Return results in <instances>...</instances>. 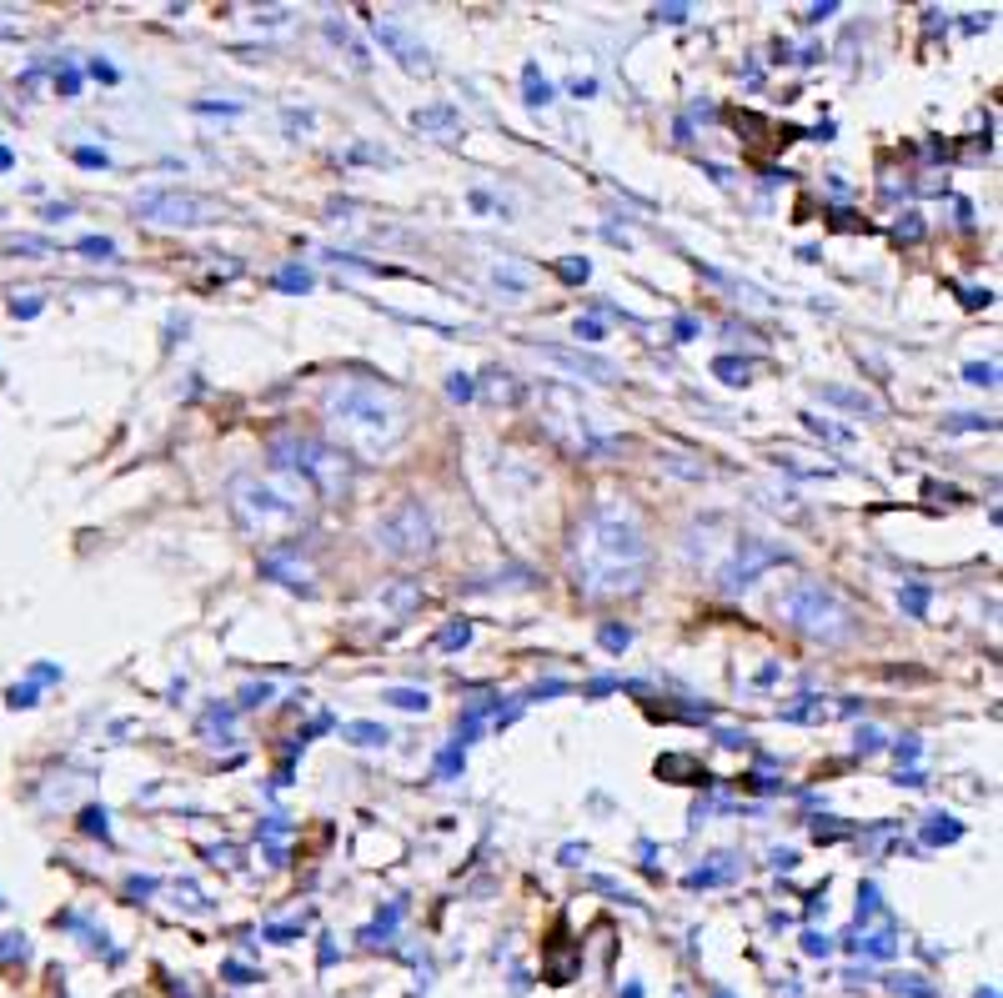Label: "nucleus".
<instances>
[{
  "mask_svg": "<svg viewBox=\"0 0 1003 998\" xmlns=\"http://www.w3.org/2000/svg\"><path fill=\"white\" fill-rule=\"evenodd\" d=\"M567 562H572V587L587 602H617V597H632L647 587L652 542H647V532L627 502L602 497L572 527Z\"/></svg>",
  "mask_w": 1003,
  "mask_h": 998,
  "instance_id": "f257e3e1",
  "label": "nucleus"
},
{
  "mask_svg": "<svg viewBox=\"0 0 1003 998\" xmlns=\"http://www.w3.org/2000/svg\"><path fill=\"white\" fill-rule=\"evenodd\" d=\"M321 422L331 447L352 457H387L412 427L407 397L377 377H337L321 392Z\"/></svg>",
  "mask_w": 1003,
  "mask_h": 998,
  "instance_id": "f03ea898",
  "label": "nucleus"
},
{
  "mask_svg": "<svg viewBox=\"0 0 1003 998\" xmlns=\"http://www.w3.org/2000/svg\"><path fill=\"white\" fill-rule=\"evenodd\" d=\"M226 497H231V517L261 542H286V537H301L311 527L316 497L286 472H266V477L241 472V477H231Z\"/></svg>",
  "mask_w": 1003,
  "mask_h": 998,
  "instance_id": "7ed1b4c3",
  "label": "nucleus"
},
{
  "mask_svg": "<svg viewBox=\"0 0 1003 998\" xmlns=\"http://www.w3.org/2000/svg\"><path fill=\"white\" fill-rule=\"evenodd\" d=\"M271 457V472H286L296 477L316 502H342L352 497V482H357V467L347 452H337L331 442H316V437H301V432H286L266 447Z\"/></svg>",
  "mask_w": 1003,
  "mask_h": 998,
  "instance_id": "20e7f679",
  "label": "nucleus"
},
{
  "mask_svg": "<svg viewBox=\"0 0 1003 998\" xmlns=\"http://www.w3.org/2000/svg\"><path fill=\"white\" fill-rule=\"evenodd\" d=\"M778 612H783V622L793 627V632H803V637H813V642H848L853 632H858V617H853V607L833 592V587H823V582H813V577H793L788 582V592L778 597Z\"/></svg>",
  "mask_w": 1003,
  "mask_h": 998,
  "instance_id": "39448f33",
  "label": "nucleus"
},
{
  "mask_svg": "<svg viewBox=\"0 0 1003 998\" xmlns=\"http://www.w3.org/2000/svg\"><path fill=\"white\" fill-rule=\"evenodd\" d=\"M537 422L547 427V437H557L562 447H572V452H582V457H602V452H617L622 442L617 437H607L602 427H597V417L582 407V397H572L567 387H542L537 392Z\"/></svg>",
  "mask_w": 1003,
  "mask_h": 998,
  "instance_id": "423d86ee",
  "label": "nucleus"
},
{
  "mask_svg": "<svg viewBox=\"0 0 1003 998\" xmlns=\"http://www.w3.org/2000/svg\"><path fill=\"white\" fill-rule=\"evenodd\" d=\"M377 547L397 562H417L437 547V527H432V512L417 502V497H402L392 512L377 517Z\"/></svg>",
  "mask_w": 1003,
  "mask_h": 998,
  "instance_id": "0eeeda50",
  "label": "nucleus"
},
{
  "mask_svg": "<svg viewBox=\"0 0 1003 998\" xmlns=\"http://www.w3.org/2000/svg\"><path fill=\"white\" fill-rule=\"evenodd\" d=\"M788 562V547H778V542H768V537H758V532H738L733 542H728V557L718 562V582L728 587V592H743V587H753L768 567H783Z\"/></svg>",
  "mask_w": 1003,
  "mask_h": 998,
  "instance_id": "6e6552de",
  "label": "nucleus"
},
{
  "mask_svg": "<svg viewBox=\"0 0 1003 998\" xmlns=\"http://www.w3.org/2000/svg\"><path fill=\"white\" fill-rule=\"evenodd\" d=\"M136 211H141L146 221H156V226H206V221H221V206H216L211 196L176 191V186L146 191V196L136 201Z\"/></svg>",
  "mask_w": 1003,
  "mask_h": 998,
  "instance_id": "1a4fd4ad",
  "label": "nucleus"
},
{
  "mask_svg": "<svg viewBox=\"0 0 1003 998\" xmlns=\"http://www.w3.org/2000/svg\"><path fill=\"white\" fill-rule=\"evenodd\" d=\"M542 362H552L557 372H567V377H582V382H617V367L607 362V357H592V352H572V347H532Z\"/></svg>",
  "mask_w": 1003,
  "mask_h": 998,
  "instance_id": "9d476101",
  "label": "nucleus"
},
{
  "mask_svg": "<svg viewBox=\"0 0 1003 998\" xmlns=\"http://www.w3.org/2000/svg\"><path fill=\"white\" fill-rule=\"evenodd\" d=\"M377 36H382V46H387V51H392V56H397L407 71H417V76H427V71H432L427 51H422V46H417V41H412V36L397 26V21H377Z\"/></svg>",
  "mask_w": 1003,
  "mask_h": 998,
  "instance_id": "9b49d317",
  "label": "nucleus"
},
{
  "mask_svg": "<svg viewBox=\"0 0 1003 998\" xmlns=\"http://www.w3.org/2000/svg\"><path fill=\"white\" fill-rule=\"evenodd\" d=\"M848 713H858V698H848V703H828V698L808 693V698H798V703L783 708V723H828V718H848Z\"/></svg>",
  "mask_w": 1003,
  "mask_h": 998,
  "instance_id": "f8f14e48",
  "label": "nucleus"
},
{
  "mask_svg": "<svg viewBox=\"0 0 1003 998\" xmlns=\"http://www.w3.org/2000/svg\"><path fill=\"white\" fill-rule=\"evenodd\" d=\"M261 577H271V582H286V587H301V592H311V567L306 562H291V557H281V552H271L266 562H261Z\"/></svg>",
  "mask_w": 1003,
  "mask_h": 998,
  "instance_id": "ddd939ff",
  "label": "nucleus"
},
{
  "mask_svg": "<svg viewBox=\"0 0 1003 998\" xmlns=\"http://www.w3.org/2000/svg\"><path fill=\"white\" fill-rule=\"evenodd\" d=\"M738 873H743V863H738L733 853H718V863L688 873V888H713V883H728V878H738Z\"/></svg>",
  "mask_w": 1003,
  "mask_h": 998,
  "instance_id": "4468645a",
  "label": "nucleus"
},
{
  "mask_svg": "<svg viewBox=\"0 0 1003 998\" xmlns=\"http://www.w3.org/2000/svg\"><path fill=\"white\" fill-rule=\"evenodd\" d=\"M678 773H688V783H713V773L698 768L688 753H667V758H657V778H673V783H678Z\"/></svg>",
  "mask_w": 1003,
  "mask_h": 998,
  "instance_id": "2eb2a0df",
  "label": "nucleus"
},
{
  "mask_svg": "<svg viewBox=\"0 0 1003 998\" xmlns=\"http://www.w3.org/2000/svg\"><path fill=\"white\" fill-rule=\"evenodd\" d=\"M818 397H823V402H833V407H848V412H858V417H878V402H873L868 392H848V387H818Z\"/></svg>",
  "mask_w": 1003,
  "mask_h": 998,
  "instance_id": "dca6fc26",
  "label": "nucleus"
},
{
  "mask_svg": "<svg viewBox=\"0 0 1003 998\" xmlns=\"http://www.w3.org/2000/svg\"><path fill=\"white\" fill-rule=\"evenodd\" d=\"M342 738L357 743V748H387V743H392V733H387L382 723H347Z\"/></svg>",
  "mask_w": 1003,
  "mask_h": 998,
  "instance_id": "f3484780",
  "label": "nucleus"
},
{
  "mask_svg": "<svg viewBox=\"0 0 1003 998\" xmlns=\"http://www.w3.org/2000/svg\"><path fill=\"white\" fill-rule=\"evenodd\" d=\"M382 703H392V708H402V713H427V708H432L427 688H387Z\"/></svg>",
  "mask_w": 1003,
  "mask_h": 998,
  "instance_id": "a211bd4d",
  "label": "nucleus"
},
{
  "mask_svg": "<svg viewBox=\"0 0 1003 998\" xmlns=\"http://www.w3.org/2000/svg\"><path fill=\"white\" fill-rule=\"evenodd\" d=\"M958 838H963V823H958V818L933 813V818L923 823V843H933V848H938V843H958Z\"/></svg>",
  "mask_w": 1003,
  "mask_h": 998,
  "instance_id": "6ab92c4d",
  "label": "nucleus"
},
{
  "mask_svg": "<svg viewBox=\"0 0 1003 998\" xmlns=\"http://www.w3.org/2000/svg\"><path fill=\"white\" fill-rule=\"evenodd\" d=\"M748 372H753V362H743V357H718V362H713V377L728 382V387H743Z\"/></svg>",
  "mask_w": 1003,
  "mask_h": 998,
  "instance_id": "aec40b11",
  "label": "nucleus"
},
{
  "mask_svg": "<svg viewBox=\"0 0 1003 998\" xmlns=\"http://www.w3.org/2000/svg\"><path fill=\"white\" fill-rule=\"evenodd\" d=\"M883 748H888V733H883V728H868V723H863V728L853 733V753H858V758H873V753H883Z\"/></svg>",
  "mask_w": 1003,
  "mask_h": 998,
  "instance_id": "412c9836",
  "label": "nucleus"
},
{
  "mask_svg": "<svg viewBox=\"0 0 1003 998\" xmlns=\"http://www.w3.org/2000/svg\"><path fill=\"white\" fill-rule=\"evenodd\" d=\"M492 281L507 286V291H527V266H517V261H497V266H492Z\"/></svg>",
  "mask_w": 1003,
  "mask_h": 998,
  "instance_id": "4be33fe9",
  "label": "nucleus"
},
{
  "mask_svg": "<svg viewBox=\"0 0 1003 998\" xmlns=\"http://www.w3.org/2000/svg\"><path fill=\"white\" fill-rule=\"evenodd\" d=\"M467 642H472V622H462V617L447 622V627L437 632V647H442V652H457V647H467Z\"/></svg>",
  "mask_w": 1003,
  "mask_h": 998,
  "instance_id": "5701e85b",
  "label": "nucleus"
},
{
  "mask_svg": "<svg viewBox=\"0 0 1003 998\" xmlns=\"http://www.w3.org/2000/svg\"><path fill=\"white\" fill-rule=\"evenodd\" d=\"M276 286L291 291V296H301V291H311V271H306V266H281V271H276Z\"/></svg>",
  "mask_w": 1003,
  "mask_h": 998,
  "instance_id": "b1692460",
  "label": "nucleus"
},
{
  "mask_svg": "<svg viewBox=\"0 0 1003 998\" xmlns=\"http://www.w3.org/2000/svg\"><path fill=\"white\" fill-rule=\"evenodd\" d=\"M853 948H863V953H873V958H893V948H898V933H893V928H883V933H873L868 943H863V938H853Z\"/></svg>",
  "mask_w": 1003,
  "mask_h": 998,
  "instance_id": "393cba45",
  "label": "nucleus"
},
{
  "mask_svg": "<svg viewBox=\"0 0 1003 998\" xmlns=\"http://www.w3.org/2000/svg\"><path fill=\"white\" fill-rule=\"evenodd\" d=\"M522 76H527V106H547V101H552V81L537 76V66H527Z\"/></svg>",
  "mask_w": 1003,
  "mask_h": 998,
  "instance_id": "a878e982",
  "label": "nucleus"
},
{
  "mask_svg": "<svg viewBox=\"0 0 1003 998\" xmlns=\"http://www.w3.org/2000/svg\"><path fill=\"white\" fill-rule=\"evenodd\" d=\"M928 597H933V592L913 582V587H903V592H898V607H903L908 617H923V612H928Z\"/></svg>",
  "mask_w": 1003,
  "mask_h": 998,
  "instance_id": "bb28decb",
  "label": "nucleus"
},
{
  "mask_svg": "<svg viewBox=\"0 0 1003 998\" xmlns=\"http://www.w3.org/2000/svg\"><path fill=\"white\" fill-rule=\"evenodd\" d=\"M853 828L848 823H838V818H813V838L818 843H838V838H848Z\"/></svg>",
  "mask_w": 1003,
  "mask_h": 998,
  "instance_id": "cd10ccee",
  "label": "nucleus"
},
{
  "mask_svg": "<svg viewBox=\"0 0 1003 998\" xmlns=\"http://www.w3.org/2000/svg\"><path fill=\"white\" fill-rule=\"evenodd\" d=\"M412 121H417L422 131H432V126H452V121H457V111H452V106H432V111H417Z\"/></svg>",
  "mask_w": 1003,
  "mask_h": 998,
  "instance_id": "c85d7f7f",
  "label": "nucleus"
},
{
  "mask_svg": "<svg viewBox=\"0 0 1003 998\" xmlns=\"http://www.w3.org/2000/svg\"><path fill=\"white\" fill-rule=\"evenodd\" d=\"M557 276L577 286V281H587V276H592V261H587V256H572V261H557Z\"/></svg>",
  "mask_w": 1003,
  "mask_h": 998,
  "instance_id": "c756f323",
  "label": "nucleus"
},
{
  "mask_svg": "<svg viewBox=\"0 0 1003 998\" xmlns=\"http://www.w3.org/2000/svg\"><path fill=\"white\" fill-rule=\"evenodd\" d=\"M597 642L607 647V652H627V642H632V632L627 627H617V622H607L602 632H597Z\"/></svg>",
  "mask_w": 1003,
  "mask_h": 998,
  "instance_id": "7c9ffc66",
  "label": "nucleus"
},
{
  "mask_svg": "<svg viewBox=\"0 0 1003 998\" xmlns=\"http://www.w3.org/2000/svg\"><path fill=\"white\" fill-rule=\"evenodd\" d=\"M462 763H467V753L452 743V748H442V758H437V773H442V778H462Z\"/></svg>",
  "mask_w": 1003,
  "mask_h": 998,
  "instance_id": "2f4dec72",
  "label": "nucleus"
},
{
  "mask_svg": "<svg viewBox=\"0 0 1003 998\" xmlns=\"http://www.w3.org/2000/svg\"><path fill=\"white\" fill-rule=\"evenodd\" d=\"M963 377H968L973 387H993V382H998V367H993V362H968Z\"/></svg>",
  "mask_w": 1003,
  "mask_h": 998,
  "instance_id": "473e14b6",
  "label": "nucleus"
},
{
  "mask_svg": "<svg viewBox=\"0 0 1003 998\" xmlns=\"http://www.w3.org/2000/svg\"><path fill=\"white\" fill-rule=\"evenodd\" d=\"M803 427L818 432V437H828V442H848V437H853L848 427H833V422H823V417H803Z\"/></svg>",
  "mask_w": 1003,
  "mask_h": 998,
  "instance_id": "72a5a7b5",
  "label": "nucleus"
},
{
  "mask_svg": "<svg viewBox=\"0 0 1003 998\" xmlns=\"http://www.w3.org/2000/svg\"><path fill=\"white\" fill-rule=\"evenodd\" d=\"M572 337H577V342H602V337H607V331H602V321H597V316H577V326H572Z\"/></svg>",
  "mask_w": 1003,
  "mask_h": 998,
  "instance_id": "f704fd0d",
  "label": "nucleus"
},
{
  "mask_svg": "<svg viewBox=\"0 0 1003 998\" xmlns=\"http://www.w3.org/2000/svg\"><path fill=\"white\" fill-rule=\"evenodd\" d=\"M923 236V216L918 211H903L898 216V241H918Z\"/></svg>",
  "mask_w": 1003,
  "mask_h": 998,
  "instance_id": "c9c22d12",
  "label": "nucleus"
},
{
  "mask_svg": "<svg viewBox=\"0 0 1003 998\" xmlns=\"http://www.w3.org/2000/svg\"><path fill=\"white\" fill-rule=\"evenodd\" d=\"M472 392H477V382H472L467 372H457V377L447 382V397H452V402H472Z\"/></svg>",
  "mask_w": 1003,
  "mask_h": 998,
  "instance_id": "e433bc0d",
  "label": "nucleus"
},
{
  "mask_svg": "<svg viewBox=\"0 0 1003 998\" xmlns=\"http://www.w3.org/2000/svg\"><path fill=\"white\" fill-rule=\"evenodd\" d=\"M106 818H111L106 808H86V813H81V828H86V833H101V838H106V833H111V823H106Z\"/></svg>",
  "mask_w": 1003,
  "mask_h": 998,
  "instance_id": "4c0bfd02",
  "label": "nucleus"
},
{
  "mask_svg": "<svg viewBox=\"0 0 1003 998\" xmlns=\"http://www.w3.org/2000/svg\"><path fill=\"white\" fill-rule=\"evenodd\" d=\"M26 953H31V943L21 933H0V958H26Z\"/></svg>",
  "mask_w": 1003,
  "mask_h": 998,
  "instance_id": "58836bf2",
  "label": "nucleus"
},
{
  "mask_svg": "<svg viewBox=\"0 0 1003 998\" xmlns=\"http://www.w3.org/2000/svg\"><path fill=\"white\" fill-rule=\"evenodd\" d=\"M978 427H983V432H988V427H993V422H988V417H973V412H963V417H958V422H943V432H978Z\"/></svg>",
  "mask_w": 1003,
  "mask_h": 998,
  "instance_id": "ea45409f",
  "label": "nucleus"
},
{
  "mask_svg": "<svg viewBox=\"0 0 1003 998\" xmlns=\"http://www.w3.org/2000/svg\"><path fill=\"white\" fill-rule=\"evenodd\" d=\"M261 703H271V683H251V688H241V708H261Z\"/></svg>",
  "mask_w": 1003,
  "mask_h": 998,
  "instance_id": "a19ab883",
  "label": "nucleus"
},
{
  "mask_svg": "<svg viewBox=\"0 0 1003 998\" xmlns=\"http://www.w3.org/2000/svg\"><path fill=\"white\" fill-rule=\"evenodd\" d=\"M873 913H878V888H873V883H863V888H858V923H863V918H873Z\"/></svg>",
  "mask_w": 1003,
  "mask_h": 998,
  "instance_id": "79ce46f5",
  "label": "nucleus"
},
{
  "mask_svg": "<svg viewBox=\"0 0 1003 998\" xmlns=\"http://www.w3.org/2000/svg\"><path fill=\"white\" fill-rule=\"evenodd\" d=\"M803 953L828 958V953H833V938H828V933H803Z\"/></svg>",
  "mask_w": 1003,
  "mask_h": 998,
  "instance_id": "37998d69",
  "label": "nucleus"
},
{
  "mask_svg": "<svg viewBox=\"0 0 1003 998\" xmlns=\"http://www.w3.org/2000/svg\"><path fill=\"white\" fill-rule=\"evenodd\" d=\"M688 16H693V6H657L652 11V21H667V26H683Z\"/></svg>",
  "mask_w": 1003,
  "mask_h": 998,
  "instance_id": "c03bdc74",
  "label": "nucleus"
},
{
  "mask_svg": "<svg viewBox=\"0 0 1003 998\" xmlns=\"http://www.w3.org/2000/svg\"><path fill=\"white\" fill-rule=\"evenodd\" d=\"M698 331H703V321H698V316H678V321H673V337H678V342H693Z\"/></svg>",
  "mask_w": 1003,
  "mask_h": 998,
  "instance_id": "a18cd8bd",
  "label": "nucleus"
},
{
  "mask_svg": "<svg viewBox=\"0 0 1003 998\" xmlns=\"http://www.w3.org/2000/svg\"><path fill=\"white\" fill-rule=\"evenodd\" d=\"M81 251H86V256H96V261H106V256H111L116 246H111L106 236H86V241H81Z\"/></svg>",
  "mask_w": 1003,
  "mask_h": 998,
  "instance_id": "49530a36",
  "label": "nucleus"
},
{
  "mask_svg": "<svg viewBox=\"0 0 1003 998\" xmlns=\"http://www.w3.org/2000/svg\"><path fill=\"white\" fill-rule=\"evenodd\" d=\"M76 161H81V166H91V171H96V166H111V156H106V151H96V146H81V151H76Z\"/></svg>",
  "mask_w": 1003,
  "mask_h": 998,
  "instance_id": "de8ad7c7",
  "label": "nucleus"
},
{
  "mask_svg": "<svg viewBox=\"0 0 1003 998\" xmlns=\"http://www.w3.org/2000/svg\"><path fill=\"white\" fill-rule=\"evenodd\" d=\"M918 748H923V743H918V738H913V733H908V738H903V743H893V753H898V763H913V758H918Z\"/></svg>",
  "mask_w": 1003,
  "mask_h": 998,
  "instance_id": "09e8293b",
  "label": "nucleus"
},
{
  "mask_svg": "<svg viewBox=\"0 0 1003 998\" xmlns=\"http://www.w3.org/2000/svg\"><path fill=\"white\" fill-rule=\"evenodd\" d=\"M36 703V688L26 683V688H11V708H31Z\"/></svg>",
  "mask_w": 1003,
  "mask_h": 998,
  "instance_id": "8fccbe9b",
  "label": "nucleus"
},
{
  "mask_svg": "<svg viewBox=\"0 0 1003 998\" xmlns=\"http://www.w3.org/2000/svg\"><path fill=\"white\" fill-rule=\"evenodd\" d=\"M828 16H838V0H828V6H808V21H813V26L828 21Z\"/></svg>",
  "mask_w": 1003,
  "mask_h": 998,
  "instance_id": "3c124183",
  "label": "nucleus"
},
{
  "mask_svg": "<svg viewBox=\"0 0 1003 998\" xmlns=\"http://www.w3.org/2000/svg\"><path fill=\"white\" fill-rule=\"evenodd\" d=\"M773 868H798V853L793 848H773Z\"/></svg>",
  "mask_w": 1003,
  "mask_h": 998,
  "instance_id": "603ef678",
  "label": "nucleus"
},
{
  "mask_svg": "<svg viewBox=\"0 0 1003 998\" xmlns=\"http://www.w3.org/2000/svg\"><path fill=\"white\" fill-rule=\"evenodd\" d=\"M91 76H101V81H116V66H111V61H91Z\"/></svg>",
  "mask_w": 1003,
  "mask_h": 998,
  "instance_id": "864d4df0",
  "label": "nucleus"
},
{
  "mask_svg": "<svg viewBox=\"0 0 1003 998\" xmlns=\"http://www.w3.org/2000/svg\"><path fill=\"white\" fill-rule=\"evenodd\" d=\"M56 86H61V91H66V96H76V86H81V76H76V71H66V76H61V81H56Z\"/></svg>",
  "mask_w": 1003,
  "mask_h": 998,
  "instance_id": "5fc2aeb1",
  "label": "nucleus"
},
{
  "mask_svg": "<svg viewBox=\"0 0 1003 998\" xmlns=\"http://www.w3.org/2000/svg\"><path fill=\"white\" fill-rule=\"evenodd\" d=\"M582 858H587V848H577V843L562 848V863H582Z\"/></svg>",
  "mask_w": 1003,
  "mask_h": 998,
  "instance_id": "6e6d98bb",
  "label": "nucleus"
},
{
  "mask_svg": "<svg viewBox=\"0 0 1003 998\" xmlns=\"http://www.w3.org/2000/svg\"><path fill=\"white\" fill-rule=\"evenodd\" d=\"M898 783H903V788H923V773H913V768H908V773H898Z\"/></svg>",
  "mask_w": 1003,
  "mask_h": 998,
  "instance_id": "4d7b16f0",
  "label": "nucleus"
},
{
  "mask_svg": "<svg viewBox=\"0 0 1003 998\" xmlns=\"http://www.w3.org/2000/svg\"><path fill=\"white\" fill-rule=\"evenodd\" d=\"M226 978H231V983H251V973H246L241 963H231V968H226Z\"/></svg>",
  "mask_w": 1003,
  "mask_h": 998,
  "instance_id": "13d9d810",
  "label": "nucleus"
},
{
  "mask_svg": "<svg viewBox=\"0 0 1003 998\" xmlns=\"http://www.w3.org/2000/svg\"><path fill=\"white\" fill-rule=\"evenodd\" d=\"M11 161H16V156H11L6 146H0V171H11Z\"/></svg>",
  "mask_w": 1003,
  "mask_h": 998,
  "instance_id": "bf43d9fd",
  "label": "nucleus"
},
{
  "mask_svg": "<svg viewBox=\"0 0 1003 998\" xmlns=\"http://www.w3.org/2000/svg\"><path fill=\"white\" fill-rule=\"evenodd\" d=\"M978 998H998V993H993V988H978Z\"/></svg>",
  "mask_w": 1003,
  "mask_h": 998,
  "instance_id": "052dcab7",
  "label": "nucleus"
}]
</instances>
